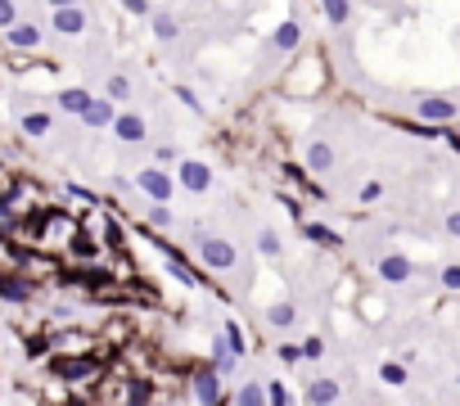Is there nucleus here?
I'll return each instance as SVG.
<instances>
[{"mask_svg":"<svg viewBox=\"0 0 460 406\" xmlns=\"http://www.w3.org/2000/svg\"><path fill=\"white\" fill-rule=\"evenodd\" d=\"M136 186L145 190V195H153L158 203H167V199H171V181L162 176L158 167H145V172H140V176H136Z\"/></svg>","mask_w":460,"mask_h":406,"instance_id":"obj_1","label":"nucleus"},{"mask_svg":"<svg viewBox=\"0 0 460 406\" xmlns=\"http://www.w3.org/2000/svg\"><path fill=\"white\" fill-rule=\"evenodd\" d=\"M204 262L208 266H230L235 262V248H230L226 239H204Z\"/></svg>","mask_w":460,"mask_h":406,"instance_id":"obj_2","label":"nucleus"},{"mask_svg":"<svg viewBox=\"0 0 460 406\" xmlns=\"http://www.w3.org/2000/svg\"><path fill=\"white\" fill-rule=\"evenodd\" d=\"M59 285H86V289H104L109 285V271H63Z\"/></svg>","mask_w":460,"mask_h":406,"instance_id":"obj_3","label":"nucleus"},{"mask_svg":"<svg viewBox=\"0 0 460 406\" xmlns=\"http://www.w3.org/2000/svg\"><path fill=\"white\" fill-rule=\"evenodd\" d=\"M208 181H213V172L204 163H181V186L185 190H208Z\"/></svg>","mask_w":460,"mask_h":406,"instance_id":"obj_4","label":"nucleus"},{"mask_svg":"<svg viewBox=\"0 0 460 406\" xmlns=\"http://www.w3.org/2000/svg\"><path fill=\"white\" fill-rule=\"evenodd\" d=\"M95 370V356H82V361H54V375H59V379H86V375Z\"/></svg>","mask_w":460,"mask_h":406,"instance_id":"obj_5","label":"nucleus"},{"mask_svg":"<svg viewBox=\"0 0 460 406\" xmlns=\"http://www.w3.org/2000/svg\"><path fill=\"white\" fill-rule=\"evenodd\" d=\"M54 27H59V32H82V27H86V14H82V9H72V5H59V14H54Z\"/></svg>","mask_w":460,"mask_h":406,"instance_id":"obj_6","label":"nucleus"},{"mask_svg":"<svg viewBox=\"0 0 460 406\" xmlns=\"http://www.w3.org/2000/svg\"><path fill=\"white\" fill-rule=\"evenodd\" d=\"M82 118L91 122V127H109V122H113V109H109L104 100H91V104L82 109Z\"/></svg>","mask_w":460,"mask_h":406,"instance_id":"obj_7","label":"nucleus"},{"mask_svg":"<svg viewBox=\"0 0 460 406\" xmlns=\"http://www.w3.org/2000/svg\"><path fill=\"white\" fill-rule=\"evenodd\" d=\"M379 276L397 285V280H406V276H411V262H406V257H383V262H379Z\"/></svg>","mask_w":460,"mask_h":406,"instance_id":"obj_8","label":"nucleus"},{"mask_svg":"<svg viewBox=\"0 0 460 406\" xmlns=\"http://www.w3.org/2000/svg\"><path fill=\"white\" fill-rule=\"evenodd\" d=\"M456 104L452 100H420V118H452Z\"/></svg>","mask_w":460,"mask_h":406,"instance_id":"obj_9","label":"nucleus"},{"mask_svg":"<svg viewBox=\"0 0 460 406\" xmlns=\"http://www.w3.org/2000/svg\"><path fill=\"white\" fill-rule=\"evenodd\" d=\"M0 294H5V298H18V303H27V298H32V285H27V280L0 276Z\"/></svg>","mask_w":460,"mask_h":406,"instance_id":"obj_10","label":"nucleus"},{"mask_svg":"<svg viewBox=\"0 0 460 406\" xmlns=\"http://www.w3.org/2000/svg\"><path fill=\"white\" fill-rule=\"evenodd\" d=\"M194 398H199V402H217V398H222L217 375H199V379H194Z\"/></svg>","mask_w":460,"mask_h":406,"instance_id":"obj_11","label":"nucleus"},{"mask_svg":"<svg viewBox=\"0 0 460 406\" xmlns=\"http://www.w3.org/2000/svg\"><path fill=\"white\" fill-rule=\"evenodd\" d=\"M113 127H118L122 140H145V122L140 118H113Z\"/></svg>","mask_w":460,"mask_h":406,"instance_id":"obj_12","label":"nucleus"},{"mask_svg":"<svg viewBox=\"0 0 460 406\" xmlns=\"http://www.w3.org/2000/svg\"><path fill=\"white\" fill-rule=\"evenodd\" d=\"M307 163H312L316 172H325V167H330V163H334V149H330V144H321V140H316L312 149H307Z\"/></svg>","mask_w":460,"mask_h":406,"instance_id":"obj_13","label":"nucleus"},{"mask_svg":"<svg viewBox=\"0 0 460 406\" xmlns=\"http://www.w3.org/2000/svg\"><path fill=\"white\" fill-rule=\"evenodd\" d=\"M9 41L23 45V50H32V45L41 41V32H36V27H9Z\"/></svg>","mask_w":460,"mask_h":406,"instance_id":"obj_14","label":"nucleus"},{"mask_svg":"<svg viewBox=\"0 0 460 406\" xmlns=\"http://www.w3.org/2000/svg\"><path fill=\"white\" fill-rule=\"evenodd\" d=\"M307 239H316V244H325V248H339V244H343L330 226H307Z\"/></svg>","mask_w":460,"mask_h":406,"instance_id":"obj_15","label":"nucleus"},{"mask_svg":"<svg viewBox=\"0 0 460 406\" xmlns=\"http://www.w3.org/2000/svg\"><path fill=\"white\" fill-rule=\"evenodd\" d=\"M339 398V389H334L330 379H321V384H312V389H307V402H334Z\"/></svg>","mask_w":460,"mask_h":406,"instance_id":"obj_16","label":"nucleus"},{"mask_svg":"<svg viewBox=\"0 0 460 406\" xmlns=\"http://www.w3.org/2000/svg\"><path fill=\"white\" fill-rule=\"evenodd\" d=\"M59 104H63L68 113H82L86 104H91V95H86V91H63V95H59Z\"/></svg>","mask_w":460,"mask_h":406,"instance_id":"obj_17","label":"nucleus"},{"mask_svg":"<svg viewBox=\"0 0 460 406\" xmlns=\"http://www.w3.org/2000/svg\"><path fill=\"white\" fill-rule=\"evenodd\" d=\"M293 316H298V312H293L289 303H280V307H271V312H266V321H271V325H280V330H284V325H293Z\"/></svg>","mask_w":460,"mask_h":406,"instance_id":"obj_18","label":"nucleus"},{"mask_svg":"<svg viewBox=\"0 0 460 406\" xmlns=\"http://www.w3.org/2000/svg\"><path fill=\"white\" fill-rule=\"evenodd\" d=\"M325 14H330V23H348L352 5H348V0H325Z\"/></svg>","mask_w":460,"mask_h":406,"instance_id":"obj_19","label":"nucleus"},{"mask_svg":"<svg viewBox=\"0 0 460 406\" xmlns=\"http://www.w3.org/2000/svg\"><path fill=\"white\" fill-rule=\"evenodd\" d=\"M23 127H27V135H45L50 131V113H27Z\"/></svg>","mask_w":460,"mask_h":406,"instance_id":"obj_20","label":"nucleus"},{"mask_svg":"<svg viewBox=\"0 0 460 406\" xmlns=\"http://www.w3.org/2000/svg\"><path fill=\"white\" fill-rule=\"evenodd\" d=\"M275 45H280V50H293V45H298V27H293V23H284L280 32H275Z\"/></svg>","mask_w":460,"mask_h":406,"instance_id":"obj_21","label":"nucleus"},{"mask_svg":"<svg viewBox=\"0 0 460 406\" xmlns=\"http://www.w3.org/2000/svg\"><path fill=\"white\" fill-rule=\"evenodd\" d=\"M383 384H392V389H401V384H406V370H401L397 361H383Z\"/></svg>","mask_w":460,"mask_h":406,"instance_id":"obj_22","label":"nucleus"},{"mask_svg":"<svg viewBox=\"0 0 460 406\" xmlns=\"http://www.w3.org/2000/svg\"><path fill=\"white\" fill-rule=\"evenodd\" d=\"M153 36H158V41H171V36H176V23H171V18H153Z\"/></svg>","mask_w":460,"mask_h":406,"instance_id":"obj_23","label":"nucleus"},{"mask_svg":"<svg viewBox=\"0 0 460 406\" xmlns=\"http://www.w3.org/2000/svg\"><path fill=\"white\" fill-rule=\"evenodd\" d=\"M72 253H77V257H95V253H100V248H95V239L77 235V239H72Z\"/></svg>","mask_w":460,"mask_h":406,"instance_id":"obj_24","label":"nucleus"},{"mask_svg":"<svg viewBox=\"0 0 460 406\" xmlns=\"http://www.w3.org/2000/svg\"><path fill=\"white\" fill-rule=\"evenodd\" d=\"M109 95H113V100H127V95H131V82H127V77H113V82H109Z\"/></svg>","mask_w":460,"mask_h":406,"instance_id":"obj_25","label":"nucleus"},{"mask_svg":"<svg viewBox=\"0 0 460 406\" xmlns=\"http://www.w3.org/2000/svg\"><path fill=\"white\" fill-rule=\"evenodd\" d=\"M321 352H325V343H321V338H307V343L298 347V356H312V361H316Z\"/></svg>","mask_w":460,"mask_h":406,"instance_id":"obj_26","label":"nucleus"},{"mask_svg":"<svg viewBox=\"0 0 460 406\" xmlns=\"http://www.w3.org/2000/svg\"><path fill=\"white\" fill-rule=\"evenodd\" d=\"M226 338H230V352H244V334H239V325H226Z\"/></svg>","mask_w":460,"mask_h":406,"instance_id":"obj_27","label":"nucleus"},{"mask_svg":"<svg viewBox=\"0 0 460 406\" xmlns=\"http://www.w3.org/2000/svg\"><path fill=\"white\" fill-rule=\"evenodd\" d=\"M239 402H244V406H257V402H266V393H262V389H244V393H239Z\"/></svg>","mask_w":460,"mask_h":406,"instance_id":"obj_28","label":"nucleus"},{"mask_svg":"<svg viewBox=\"0 0 460 406\" xmlns=\"http://www.w3.org/2000/svg\"><path fill=\"white\" fill-rule=\"evenodd\" d=\"M443 289H460V266H447L443 271Z\"/></svg>","mask_w":460,"mask_h":406,"instance_id":"obj_29","label":"nucleus"},{"mask_svg":"<svg viewBox=\"0 0 460 406\" xmlns=\"http://www.w3.org/2000/svg\"><path fill=\"white\" fill-rule=\"evenodd\" d=\"M14 23V5H9V0H0V27H9Z\"/></svg>","mask_w":460,"mask_h":406,"instance_id":"obj_30","label":"nucleus"},{"mask_svg":"<svg viewBox=\"0 0 460 406\" xmlns=\"http://www.w3.org/2000/svg\"><path fill=\"white\" fill-rule=\"evenodd\" d=\"M153 398V393L145 389V384H131V402H149Z\"/></svg>","mask_w":460,"mask_h":406,"instance_id":"obj_31","label":"nucleus"},{"mask_svg":"<svg viewBox=\"0 0 460 406\" xmlns=\"http://www.w3.org/2000/svg\"><path fill=\"white\" fill-rule=\"evenodd\" d=\"M262 253H266V257H275V253H280V244H275V235H262Z\"/></svg>","mask_w":460,"mask_h":406,"instance_id":"obj_32","label":"nucleus"},{"mask_svg":"<svg viewBox=\"0 0 460 406\" xmlns=\"http://www.w3.org/2000/svg\"><path fill=\"white\" fill-rule=\"evenodd\" d=\"M27 356H45V338H32V343H27Z\"/></svg>","mask_w":460,"mask_h":406,"instance_id":"obj_33","label":"nucleus"},{"mask_svg":"<svg viewBox=\"0 0 460 406\" xmlns=\"http://www.w3.org/2000/svg\"><path fill=\"white\" fill-rule=\"evenodd\" d=\"M122 5H127L131 14H145V0H122Z\"/></svg>","mask_w":460,"mask_h":406,"instance_id":"obj_34","label":"nucleus"},{"mask_svg":"<svg viewBox=\"0 0 460 406\" xmlns=\"http://www.w3.org/2000/svg\"><path fill=\"white\" fill-rule=\"evenodd\" d=\"M59 5H72V0H54V9H59Z\"/></svg>","mask_w":460,"mask_h":406,"instance_id":"obj_35","label":"nucleus"}]
</instances>
